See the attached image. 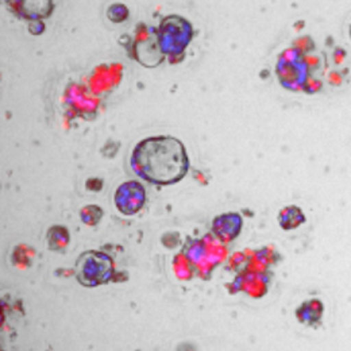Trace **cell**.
<instances>
[{
  "label": "cell",
  "mask_w": 351,
  "mask_h": 351,
  "mask_svg": "<svg viewBox=\"0 0 351 351\" xmlns=\"http://www.w3.org/2000/svg\"><path fill=\"white\" fill-rule=\"evenodd\" d=\"M278 220H280V226L282 228L292 230V228L300 226L303 221H306V217L303 215V213L299 207H288L281 211Z\"/></svg>",
  "instance_id": "obj_7"
},
{
  "label": "cell",
  "mask_w": 351,
  "mask_h": 351,
  "mask_svg": "<svg viewBox=\"0 0 351 351\" xmlns=\"http://www.w3.org/2000/svg\"><path fill=\"white\" fill-rule=\"evenodd\" d=\"M277 75L284 87L295 90L307 80V64L298 51H288L277 64Z\"/></svg>",
  "instance_id": "obj_4"
},
{
  "label": "cell",
  "mask_w": 351,
  "mask_h": 351,
  "mask_svg": "<svg viewBox=\"0 0 351 351\" xmlns=\"http://www.w3.org/2000/svg\"><path fill=\"white\" fill-rule=\"evenodd\" d=\"M193 37L192 25L180 15H169L161 21L158 29V45L162 53L181 54Z\"/></svg>",
  "instance_id": "obj_3"
},
{
  "label": "cell",
  "mask_w": 351,
  "mask_h": 351,
  "mask_svg": "<svg viewBox=\"0 0 351 351\" xmlns=\"http://www.w3.org/2000/svg\"><path fill=\"white\" fill-rule=\"evenodd\" d=\"M76 278L84 287H97L111 280L114 266L112 260L101 252L89 250L76 261Z\"/></svg>",
  "instance_id": "obj_2"
},
{
  "label": "cell",
  "mask_w": 351,
  "mask_h": 351,
  "mask_svg": "<svg viewBox=\"0 0 351 351\" xmlns=\"http://www.w3.org/2000/svg\"><path fill=\"white\" fill-rule=\"evenodd\" d=\"M242 228V218L238 214H226L214 220V232L224 242L232 241Z\"/></svg>",
  "instance_id": "obj_6"
},
{
  "label": "cell",
  "mask_w": 351,
  "mask_h": 351,
  "mask_svg": "<svg viewBox=\"0 0 351 351\" xmlns=\"http://www.w3.org/2000/svg\"><path fill=\"white\" fill-rule=\"evenodd\" d=\"M132 168L143 180L157 185H172L182 180L189 160L181 141L173 136H150L132 150Z\"/></svg>",
  "instance_id": "obj_1"
},
{
  "label": "cell",
  "mask_w": 351,
  "mask_h": 351,
  "mask_svg": "<svg viewBox=\"0 0 351 351\" xmlns=\"http://www.w3.org/2000/svg\"><path fill=\"white\" fill-rule=\"evenodd\" d=\"M146 202V191L142 184L128 181L119 185L115 192V206L119 213L125 215H135L139 213Z\"/></svg>",
  "instance_id": "obj_5"
}]
</instances>
